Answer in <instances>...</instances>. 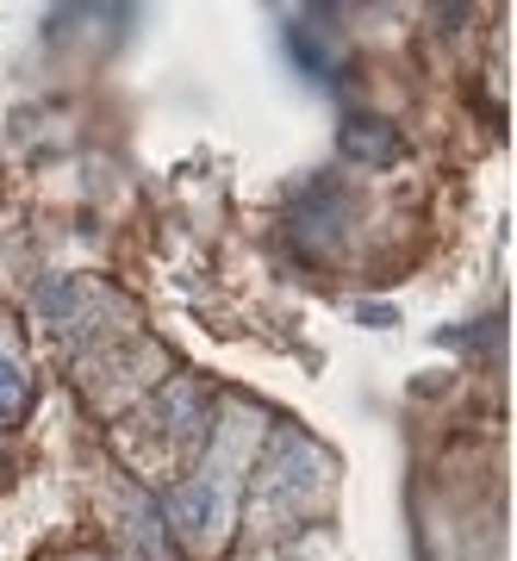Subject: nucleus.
I'll return each mask as SVG.
<instances>
[{"label":"nucleus","mask_w":517,"mask_h":561,"mask_svg":"<svg viewBox=\"0 0 517 561\" xmlns=\"http://www.w3.org/2000/svg\"><path fill=\"white\" fill-rule=\"evenodd\" d=\"M343 157L368 162V169H393L399 157H405V144H399V131L387 119H375V113H361V119L343 125Z\"/></svg>","instance_id":"nucleus-1"},{"label":"nucleus","mask_w":517,"mask_h":561,"mask_svg":"<svg viewBox=\"0 0 517 561\" xmlns=\"http://www.w3.org/2000/svg\"><path fill=\"white\" fill-rule=\"evenodd\" d=\"M25 405V368L13 356H0V419H13Z\"/></svg>","instance_id":"nucleus-2"}]
</instances>
